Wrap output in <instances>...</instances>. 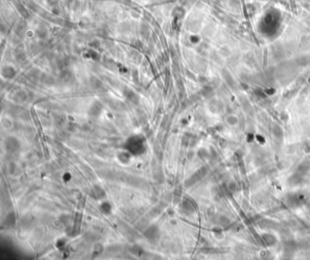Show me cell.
<instances>
[{"label": "cell", "instance_id": "cell-1", "mask_svg": "<svg viewBox=\"0 0 310 260\" xmlns=\"http://www.w3.org/2000/svg\"><path fill=\"white\" fill-rule=\"evenodd\" d=\"M159 235V231L158 228L156 226H150L148 229H146V231L145 232V236L148 238L150 241H155Z\"/></svg>", "mask_w": 310, "mask_h": 260}, {"label": "cell", "instance_id": "cell-2", "mask_svg": "<svg viewBox=\"0 0 310 260\" xmlns=\"http://www.w3.org/2000/svg\"><path fill=\"white\" fill-rule=\"evenodd\" d=\"M7 148L9 150V151H15V149H18L19 148V145L17 141V139H13V144H11V141L10 139L8 138V140L7 141Z\"/></svg>", "mask_w": 310, "mask_h": 260}, {"label": "cell", "instance_id": "cell-3", "mask_svg": "<svg viewBox=\"0 0 310 260\" xmlns=\"http://www.w3.org/2000/svg\"><path fill=\"white\" fill-rule=\"evenodd\" d=\"M125 95H126V96L127 97V98L130 100V101H132L133 103H137L138 102V96H137V95L136 94V93H134L133 91H131V90H127L126 93H125Z\"/></svg>", "mask_w": 310, "mask_h": 260}, {"label": "cell", "instance_id": "cell-4", "mask_svg": "<svg viewBox=\"0 0 310 260\" xmlns=\"http://www.w3.org/2000/svg\"><path fill=\"white\" fill-rule=\"evenodd\" d=\"M102 110V106H101V105L99 104V103H95L93 106H92V107H91V109H90V114H92V115L93 116H97V115H98V114L100 113V111Z\"/></svg>", "mask_w": 310, "mask_h": 260}, {"label": "cell", "instance_id": "cell-5", "mask_svg": "<svg viewBox=\"0 0 310 260\" xmlns=\"http://www.w3.org/2000/svg\"><path fill=\"white\" fill-rule=\"evenodd\" d=\"M15 74V71L11 67H6L3 69V75L6 77H13Z\"/></svg>", "mask_w": 310, "mask_h": 260}]
</instances>
